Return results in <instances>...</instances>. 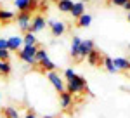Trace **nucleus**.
<instances>
[{
  "label": "nucleus",
  "mask_w": 130,
  "mask_h": 118,
  "mask_svg": "<svg viewBox=\"0 0 130 118\" xmlns=\"http://www.w3.org/2000/svg\"><path fill=\"white\" fill-rule=\"evenodd\" d=\"M66 92H70L71 96H73V94H82V92H89L87 80L83 78V77H80V75H75L71 80L66 82Z\"/></svg>",
  "instance_id": "obj_1"
},
{
  "label": "nucleus",
  "mask_w": 130,
  "mask_h": 118,
  "mask_svg": "<svg viewBox=\"0 0 130 118\" xmlns=\"http://www.w3.org/2000/svg\"><path fill=\"white\" fill-rule=\"evenodd\" d=\"M47 78L50 80L52 87L56 88L57 92H64V90H66V82L59 77V73H57V71H47Z\"/></svg>",
  "instance_id": "obj_2"
},
{
  "label": "nucleus",
  "mask_w": 130,
  "mask_h": 118,
  "mask_svg": "<svg viewBox=\"0 0 130 118\" xmlns=\"http://www.w3.org/2000/svg\"><path fill=\"white\" fill-rule=\"evenodd\" d=\"M14 4L19 12H30V14L31 10H37V7H38L37 0H14Z\"/></svg>",
  "instance_id": "obj_3"
},
{
  "label": "nucleus",
  "mask_w": 130,
  "mask_h": 118,
  "mask_svg": "<svg viewBox=\"0 0 130 118\" xmlns=\"http://www.w3.org/2000/svg\"><path fill=\"white\" fill-rule=\"evenodd\" d=\"M92 49H95V45H94V42H92V40H82L80 52H78V59H76V63H82L83 59L87 57V54H89Z\"/></svg>",
  "instance_id": "obj_4"
},
{
  "label": "nucleus",
  "mask_w": 130,
  "mask_h": 118,
  "mask_svg": "<svg viewBox=\"0 0 130 118\" xmlns=\"http://www.w3.org/2000/svg\"><path fill=\"white\" fill-rule=\"evenodd\" d=\"M16 21H18V26H19L24 33L30 29V23H31V14L30 12H19L16 16Z\"/></svg>",
  "instance_id": "obj_5"
},
{
  "label": "nucleus",
  "mask_w": 130,
  "mask_h": 118,
  "mask_svg": "<svg viewBox=\"0 0 130 118\" xmlns=\"http://www.w3.org/2000/svg\"><path fill=\"white\" fill-rule=\"evenodd\" d=\"M49 28H50V33L54 37H61V35L66 33V23L64 21H50Z\"/></svg>",
  "instance_id": "obj_6"
},
{
  "label": "nucleus",
  "mask_w": 130,
  "mask_h": 118,
  "mask_svg": "<svg viewBox=\"0 0 130 118\" xmlns=\"http://www.w3.org/2000/svg\"><path fill=\"white\" fill-rule=\"evenodd\" d=\"M45 28V18L43 16H35V18H31V23H30V29L28 31H31V33H38V31H42V29Z\"/></svg>",
  "instance_id": "obj_7"
},
{
  "label": "nucleus",
  "mask_w": 130,
  "mask_h": 118,
  "mask_svg": "<svg viewBox=\"0 0 130 118\" xmlns=\"http://www.w3.org/2000/svg\"><path fill=\"white\" fill-rule=\"evenodd\" d=\"M21 47H23V37L14 35V37H9L7 38V50L9 52H18Z\"/></svg>",
  "instance_id": "obj_8"
},
{
  "label": "nucleus",
  "mask_w": 130,
  "mask_h": 118,
  "mask_svg": "<svg viewBox=\"0 0 130 118\" xmlns=\"http://www.w3.org/2000/svg\"><path fill=\"white\" fill-rule=\"evenodd\" d=\"M87 63H89L90 66H101V63H102V54H101L97 49H92L87 54Z\"/></svg>",
  "instance_id": "obj_9"
},
{
  "label": "nucleus",
  "mask_w": 130,
  "mask_h": 118,
  "mask_svg": "<svg viewBox=\"0 0 130 118\" xmlns=\"http://www.w3.org/2000/svg\"><path fill=\"white\" fill-rule=\"evenodd\" d=\"M59 102H61V108L62 109H70L73 106V96L70 92H59Z\"/></svg>",
  "instance_id": "obj_10"
},
{
  "label": "nucleus",
  "mask_w": 130,
  "mask_h": 118,
  "mask_svg": "<svg viewBox=\"0 0 130 118\" xmlns=\"http://www.w3.org/2000/svg\"><path fill=\"white\" fill-rule=\"evenodd\" d=\"M113 66L118 71H128L130 69V61L125 57H115L113 59Z\"/></svg>",
  "instance_id": "obj_11"
},
{
  "label": "nucleus",
  "mask_w": 130,
  "mask_h": 118,
  "mask_svg": "<svg viewBox=\"0 0 130 118\" xmlns=\"http://www.w3.org/2000/svg\"><path fill=\"white\" fill-rule=\"evenodd\" d=\"M70 14L75 19H78L82 14H85V4H83V2H73V7H71Z\"/></svg>",
  "instance_id": "obj_12"
},
{
  "label": "nucleus",
  "mask_w": 130,
  "mask_h": 118,
  "mask_svg": "<svg viewBox=\"0 0 130 118\" xmlns=\"http://www.w3.org/2000/svg\"><path fill=\"white\" fill-rule=\"evenodd\" d=\"M80 43H82V38L80 37H73V40H71V57L75 59H78V52H80Z\"/></svg>",
  "instance_id": "obj_13"
},
{
  "label": "nucleus",
  "mask_w": 130,
  "mask_h": 118,
  "mask_svg": "<svg viewBox=\"0 0 130 118\" xmlns=\"http://www.w3.org/2000/svg\"><path fill=\"white\" fill-rule=\"evenodd\" d=\"M35 66H40L43 71H56V69H57V66H56V64L49 59V56H47V57H43L40 63H38V64H35Z\"/></svg>",
  "instance_id": "obj_14"
},
{
  "label": "nucleus",
  "mask_w": 130,
  "mask_h": 118,
  "mask_svg": "<svg viewBox=\"0 0 130 118\" xmlns=\"http://www.w3.org/2000/svg\"><path fill=\"white\" fill-rule=\"evenodd\" d=\"M90 23H92V16L85 12V14H82L80 18L76 19V26L78 28H87V26H90Z\"/></svg>",
  "instance_id": "obj_15"
},
{
  "label": "nucleus",
  "mask_w": 130,
  "mask_h": 118,
  "mask_svg": "<svg viewBox=\"0 0 130 118\" xmlns=\"http://www.w3.org/2000/svg\"><path fill=\"white\" fill-rule=\"evenodd\" d=\"M16 19V14L12 10H7V9H0V23H9V21Z\"/></svg>",
  "instance_id": "obj_16"
},
{
  "label": "nucleus",
  "mask_w": 130,
  "mask_h": 118,
  "mask_svg": "<svg viewBox=\"0 0 130 118\" xmlns=\"http://www.w3.org/2000/svg\"><path fill=\"white\" fill-rule=\"evenodd\" d=\"M2 113H4L5 118H21L19 111L14 108V106H4V108H2Z\"/></svg>",
  "instance_id": "obj_17"
},
{
  "label": "nucleus",
  "mask_w": 130,
  "mask_h": 118,
  "mask_svg": "<svg viewBox=\"0 0 130 118\" xmlns=\"http://www.w3.org/2000/svg\"><path fill=\"white\" fill-rule=\"evenodd\" d=\"M56 5H57V9L61 10V12H70L71 7H73V0H57L56 2Z\"/></svg>",
  "instance_id": "obj_18"
},
{
  "label": "nucleus",
  "mask_w": 130,
  "mask_h": 118,
  "mask_svg": "<svg viewBox=\"0 0 130 118\" xmlns=\"http://www.w3.org/2000/svg\"><path fill=\"white\" fill-rule=\"evenodd\" d=\"M102 66L109 73H118V69L113 66V57H109V56H102Z\"/></svg>",
  "instance_id": "obj_19"
},
{
  "label": "nucleus",
  "mask_w": 130,
  "mask_h": 118,
  "mask_svg": "<svg viewBox=\"0 0 130 118\" xmlns=\"http://www.w3.org/2000/svg\"><path fill=\"white\" fill-rule=\"evenodd\" d=\"M18 57H19L21 61H24L26 64H30V66H35V64H37V63H35V57H33V56H28L26 52H23L21 49L18 50Z\"/></svg>",
  "instance_id": "obj_20"
},
{
  "label": "nucleus",
  "mask_w": 130,
  "mask_h": 118,
  "mask_svg": "<svg viewBox=\"0 0 130 118\" xmlns=\"http://www.w3.org/2000/svg\"><path fill=\"white\" fill-rule=\"evenodd\" d=\"M23 45H37V37H35V33L26 31L24 37H23Z\"/></svg>",
  "instance_id": "obj_21"
},
{
  "label": "nucleus",
  "mask_w": 130,
  "mask_h": 118,
  "mask_svg": "<svg viewBox=\"0 0 130 118\" xmlns=\"http://www.w3.org/2000/svg\"><path fill=\"white\" fill-rule=\"evenodd\" d=\"M10 69H12V66L9 61H0V77H9Z\"/></svg>",
  "instance_id": "obj_22"
},
{
  "label": "nucleus",
  "mask_w": 130,
  "mask_h": 118,
  "mask_svg": "<svg viewBox=\"0 0 130 118\" xmlns=\"http://www.w3.org/2000/svg\"><path fill=\"white\" fill-rule=\"evenodd\" d=\"M47 56H49V54H47V50H45V49H42V47H38L37 54H35V63L38 64L42 59H43V57H47Z\"/></svg>",
  "instance_id": "obj_23"
},
{
  "label": "nucleus",
  "mask_w": 130,
  "mask_h": 118,
  "mask_svg": "<svg viewBox=\"0 0 130 118\" xmlns=\"http://www.w3.org/2000/svg\"><path fill=\"white\" fill-rule=\"evenodd\" d=\"M75 75H76V73H75V69H73V68L64 69V78H66V82H68V80H71L73 77H75Z\"/></svg>",
  "instance_id": "obj_24"
},
{
  "label": "nucleus",
  "mask_w": 130,
  "mask_h": 118,
  "mask_svg": "<svg viewBox=\"0 0 130 118\" xmlns=\"http://www.w3.org/2000/svg\"><path fill=\"white\" fill-rule=\"evenodd\" d=\"M10 52L7 49H0V61H9Z\"/></svg>",
  "instance_id": "obj_25"
},
{
  "label": "nucleus",
  "mask_w": 130,
  "mask_h": 118,
  "mask_svg": "<svg viewBox=\"0 0 130 118\" xmlns=\"http://www.w3.org/2000/svg\"><path fill=\"white\" fill-rule=\"evenodd\" d=\"M127 0H109L111 5H120V7H123V4H125Z\"/></svg>",
  "instance_id": "obj_26"
},
{
  "label": "nucleus",
  "mask_w": 130,
  "mask_h": 118,
  "mask_svg": "<svg viewBox=\"0 0 130 118\" xmlns=\"http://www.w3.org/2000/svg\"><path fill=\"white\" fill-rule=\"evenodd\" d=\"M0 49H7V38H0Z\"/></svg>",
  "instance_id": "obj_27"
},
{
  "label": "nucleus",
  "mask_w": 130,
  "mask_h": 118,
  "mask_svg": "<svg viewBox=\"0 0 130 118\" xmlns=\"http://www.w3.org/2000/svg\"><path fill=\"white\" fill-rule=\"evenodd\" d=\"M123 9H125V10H128V12H130V0H127V2L123 4Z\"/></svg>",
  "instance_id": "obj_28"
},
{
  "label": "nucleus",
  "mask_w": 130,
  "mask_h": 118,
  "mask_svg": "<svg viewBox=\"0 0 130 118\" xmlns=\"http://www.w3.org/2000/svg\"><path fill=\"white\" fill-rule=\"evenodd\" d=\"M24 118H37V115H35L33 111H28V115H26Z\"/></svg>",
  "instance_id": "obj_29"
},
{
  "label": "nucleus",
  "mask_w": 130,
  "mask_h": 118,
  "mask_svg": "<svg viewBox=\"0 0 130 118\" xmlns=\"http://www.w3.org/2000/svg\"><path fill=\"white\" fill-rule=\"evenodd\" d=\"M43 118H54V116H50V115H47V116H43Z\"/></svg>",
  "instance_id": "obj_30"
},
{
  "label": "nucleus",
  "mask_w": 130,
  "mask_h": 118,
  "mask_svg": "<svg viewBox=\"0 0 130 118\" xmlns=\"http://www.w3.org/2000/svg\"><path fill=\"white\" fill-rule=\"evenodd\" d=\"M128 21H130V12H128Z\"/></svg>",
  "instance_id": "obj_31"
},
{
  "label": "nucleus",
  "mask_w": 130,
  "mask_h": 118,
  "mask_svg": "<svg viewBox=\"0 0 130 118\" xmlns=\"http://www.w3.org/2000/svg\"><path fill=\"white\" fill-rule=\"evenodd\" d=\"M0 99H2V96H0Z\"/></svg>",
  "instance_id": "obj_32"
}]
</instances>
